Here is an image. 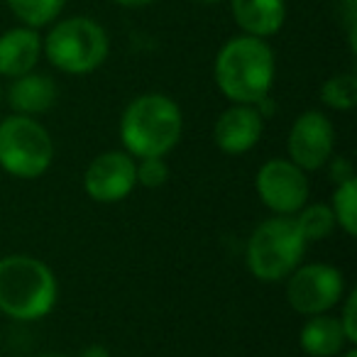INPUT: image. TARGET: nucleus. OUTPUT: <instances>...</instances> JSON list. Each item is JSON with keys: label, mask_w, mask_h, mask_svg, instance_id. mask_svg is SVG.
<instances>
[{"label": "nucleus", "mask_w": 357, "mask_h": 357, "mask_svg": "<svg viewBox=\"0 0 357 357\" xmlns=\"http://www.w3.org/2000/svg\"><path fill=\"white\" fill-rule=\"evenodd\" d=\"M277 59L267 40L240 35L228 40L215 54L213 79L218 91L240 105H255L272 93Z\"/></svg>", "instance_id": "obj_1"}, {"label": "nucleus", "mask_w": 357, "mask_h": 357, "mask_svg": "<svg viewBox=\"0 0 357 357\" xmlns=\"http://www.w3.org/2000/svg\"><path fill=\"white\" fill-rule=\"evenodd\" d=\"M184 115L176 100L164 93H142L120 115V142L135 159L167 157L181 139Z\"/></svg>", "instance_id": "obj_2"}, {"label": "nucleus", "mask_w": 357, "mask_h": 357, "mask_svg": "<svg viewBox=\"0 0 357 357\" xmlns=\"http://www.w3.org/2000/svg\"><path fill=\"white\" fill-rule=\"evenodd\" d=\"M59 301V282L47 262L32 255L0 257V313L13 321H40Z\"/></svg>", "instance_id": "obj_3"}, {"label": "nucleus", "mask_w": 357, "mask_h": 357, "mask_svg": "<svg viewBox=\"0 0 357 357\" xmlns=\"http://www.w3.org/2000/svg\"><path fill=\"white\" fill-rule=\"evenodd\" d=\"M306 248L294 215H272L252 230L245 248V262L259 282H284L303 262Z\"/></svg>", "instance_id": "obj_4"}, {"label": "nucleus", "mask_w": 357, "mask_h": 357, "mask_svg": "<svg viewBox=\"0 0 357 357\" xmlns=\"http://www.w3.org/2000/svg\"><path fill=\"white\" fill-rule=\"evenodd\" d=\"M108 32L96 20L81 15L59 20L42 40L47 61L69 76L93 74L108 59Z\"/></svg>", "instance_id": "obj_5"}, {"label": "nucleus", "mask_w": 357, "mask_h": 357, "mask_svg": "<svg viewBox=\"0 0 357 357\" xmlns=\"http://www.w3.org/2000/svg\"><path fill=\"white\" fill-rule=\"evenodd\" d=\"M54 162V142L47 128L30 115L0 120V169L15 178H40Z\"/></svg>", "instance_id": "obj_6"}, {"label": "nucleus", "mask_w": 357, "mask_h": 357, "mask_svg": "<svg viewBox=\"0 0 357 357\" xmlns=\"http://www.w3.org/2000/svg\"><path fill=\"white\" fill-rule=\"evenodd\" d=\"M284 282L289 306L306 318L328 313L345 296V274L326 262L298 264Z\"/></svg>", "instance_id": "obj_7"}, {"label": "nucleus", "mask_w": 357, "mask_h": 357, "mask_svg": "<svg viewBox=\"0 0 357 357\" xmlns=\"http://www.w3.org/2000/svg\"><path fill=\"white\" fill-rule=\"evenodd\" d=\"M255 191L274 215H296L308 204V176L291 159L272 157L259 167Z\"/></svg>", "instance_id": "obj_8"}, {"label": "nucleus", "mask_w": 357, "mask_h": 357, "mask_svg": "<svg viewBox=\"0 0 357 357\" xmlns=\"http://www.w3.org/2000/svg\"><path fill=\"white\" fill-rule=\"evenodd\" d=\"M289 157L303 172H318L335 154V128L321 110H306L291 123L287 135Z\"/></svg>", "instance_id": "obj_9"}, {"label": "nucleus", "mask_w": 357, "mask_h": 357, "mask_svg": "<svg viewBox=\"0 0 357 357\" xmlns=\"http://www.w3.org/2000/svg\"><path fill=\"white\" fill-rule=\"evenodd\" d=\"M135 157L110 149L91 159L84 172V191L96 204H118L135 191Z\"/></svg>", "instance_id": "obj_10"}, {"label": "nucleus", "mask_w": 357, "mask_h": 357, "mask_svg": "<svg viewBox=\"0 0 357 357\" xmlns=\"http://www.w3.org/2000/svg\"><path fill=\"white\" fill-rule=\"evenodd\" d=\"M264 132V120L255 105L233 103L213 125V144L225 154H248Z\"/></svg>", "instance_id": "obj_11"}, {"label": "nucleus", "mask_w": 357, "mask_h": 357, "mask_svg": "<svg viewBox=\"0 0 357 357\" xmlns=\"http://www.w3.org/2000/svg\"><path fill=\"white\" fill-rule=\"evenodd\" d=\"M42 59V37L32 27H13L0 35V76L17 79L35 71Z\"/></svg>", "instance_id": "obj_12"}, {"label": "nucleus", "mask_w": 357, "mask_h": 357, "mask_svg": "<svg viewBox=\"0 0 357 357\" xmlns=\"http://www.w3.org/2000/svg\"><path fill=\"white\" fill-rule=\"evenodd\" d=\"M230 13L243 35L267 40L284 27L287 3L284 0H230Z\"/></svg>", "instance_id": "obj_13"}, {"label": "nucleus", "mask_w": 357, "mask_h": 357, "mask_svg": "<svg viewBox=\"0 0 357 357\" xmlns=\"http://www.w3.org/2000/svg\"><path fill=\"white\" fill-rule=\"evenodd\" d=\"M13 84L8 86V105L13 113L30 115L37 118L42 113H50L56 103V84L47 74H22L17 79H10Z\"/></svg>", "instance_id": "obj_14"}, {"label": "nucleus", "mask_w": 357, "mask_h": 357, "mask_svg": "<svg viewBox=\"0 0 357 357\" xmlns=\"http://www.w3.org/2000/svg\"><path fill=\"white\" fill-rule=\"evenodd\" d=\"M298 345L308 357H337L350 342L342 333L337 316L318 313V316H308V321L301 326Z\"/></svg>", "instance_id": "obj_15"}, {"label": "nucleus", "mask_w": 357, "mask_h": 357, "mask_svg": "<svg viewBox=\"0 0 357 357\" xmlns=\"http://www.w3.org/2000/svg\"><path fill=\"white\" fill-rule=\"evenodd\" d=\"M294 220H296V228L301 233V238L306 240V245L326 240L337 228L335 215H333L328 204H306L294 215Z\"/></svg>", "instance_id": "obj_16"}, {"label": "nucleus", "mask_w": 357, "mask_h": 357, "mask_svg": "<svg viewBox=\"0 0 357 357\" xmlns=\"http://www.w3.org/2000/svg\"><path fill=\"white\" fill-rule=\"evenodd\" d=\"M6 3L13 15L32 30L52 25L66 6V0H6Z\"/></svg>", "instance_id": "obj_17"}, {"label": "nucleus", "mask_w": 357, "mask_h": 357, "mask_svg": "<svg viewBox=\"0 0 357 357\" xmlns=\"http://www.w3.org/2000/svg\"><path fill=\"white\" fill-rule=\"evenodd\" d=\"M328 206H331L333 215H335L337 228H340L347 238H355L357 235V176L337 184Z\"/></svg>", "instance_id": "obj_18"}, {"label": "nucleus", "mask_w": 357, "mask_h": 357, "mask_svg": "<svg viewBox=\"0 0 357 357\" xmlns=\"http://www.w3.org/2000/svg\"><path fill=\"white\" fill-rule=\"evenodd\" d=\"M321 100L331 110L347 113L357 105V79L355 74H335L321 86Z\"/></svg>", "instance_id": "obj_19"}, {"label": "nucleus", "mask_w": 357, "mask_h": 357, "mask_svg": "<svg viewBox=\"0 0 357 357\" xmlns=\"http://www.w3.org/2000/svg\"><path fill=\"white\" fill-rule=\"evenodd\" d=\"M172 172H169V164L164 162V157H144L135 159V181L142 189H162L169 181Z\"/></svg>", "instance_id": "obj_20"}, {"label": "nucleus", "mask_w": 357, "mask_h": 357, "mask_svg": "<svg viewBox=\"0 0 357 357\" xmlns=\"http://www.w3.org/2000/svg\"><path fill=\"white\" fill-rule=\"evenodd\" d=\"M340 303H342V308H340V313H337V321H340L347 342L357 345V291L355 289H350V291L342 296Z\"/></svg>", "instance_id": "obj_21"}, {"label": "nucleus", "mask_w": 357, "mask_h": 357, "mask_svg": "<svg viewBox=\"0 0 357 357\" xmlns=\"http://www.w3.org/2000/svg\"><path fill=\"white\" fill-rule=\"evenodd\" d=\"M328 174H331V181L333 184H342V181H347V178H355V169H352L350 159L342 157V154H333L331 159H328Z\"/></svg>", "instance_id": "obj_22"}, {"label": "nucleus", "mask_w": 357, "mask_h": 357, "mask_svg": "<svg viewBox=\"0 0 357 357\" xmlns=\"http://www.w3.org/2000/svg\"><path fill=\"white\" fill-rule=\"evenodd\" d=\"M79 357H110V350H108V347H103V345H89V347H84V350H81Z\"/></svg>", "instance_id": "obj_23"}, {"label": "nucleus", "mask_w": 357, "mask_h": 357, "mask_svg": "<svg viewBox=\"0 0 357 357\" xmlns=\"http://www.w3.org/2000/svg\"><path fill=\"white\" fill-rule=\"evenodd\" d=\"M113 3H118V6H123V8H147V6H152L154 0H113Z\"/></svg>", "instance_id": "obj_24"}, {"label": "nucleus", "mask_w": 357, "mask_h": 357, "mask_svg": "<svg viewBox=\"0 0 357 357\" xmlns=\"http://www.w3.org/2000/svg\"><path fill=\"white\" fill-rule=\"evenodd\" d=\"M337 357H357V345H347Z\"/></svg>", "instance_id": "obj_25"}, {"label": "nucleus", "mask_w": 357, "mask_h": 357, "mask_svg": "<svg viewBox=\"0 0 357 357\" xmlns=\"http://www.w3.org/2000/svg\"><path fill=\"white\" fill-rule=\"evenodd\" d=\"M191 3H204V6H213V3H220V0H191Z\"/></svg>", "instance_id": "obj_26"}, {"label": "nucleus", "mask_w": 357, "mask_h": 357, "mask_svg": "<svg viewBox=\"0 0 357 357\" xmlns=\"http://www.w3.org/2000/svg\"><path fill=\"white\" fill-rule=\"evenodd\" d=\"M37 357H66V355H37Z\"/></svg>", "instance_id": "obj_27"}, {"label": "nucleus", "mask_w": 357, "mask_h": 357, "mask_svg": "<svg viewBox=\"0 0 357 357\" xmlns=\"http://www.w3.org/2000/svg\"><path fill=\"white\" fill-rule=\"evenodd\" d=\"M0 103H3V84H0Z\"/></svg>", "instance_id": "obj_28"}]
</instances>
